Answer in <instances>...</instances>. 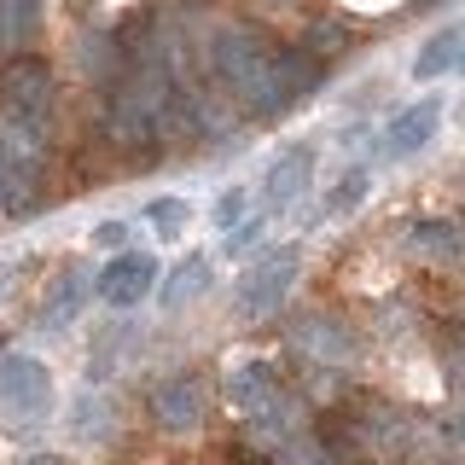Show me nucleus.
Returning a JSON list of instances; mask_svg holds the SVG:
<instances>
[{
    "instance_id": "f257e3e1",
    "label": "nucleus",
    "mask_w": 465,
    "mask_h": 465,
    "mask_svg": "<svg viewBox=\"0 0 465 465\" xmlns=\"http://www.w3.org/2000/svg\"><path fill=\"white\" fill-rule=\"evenodd\" d=\"M203 70L251 123H273L326 82V64L309 47H285L256 24H222L203 41Z\"/></svg>"
},
{
    "instance_id": "f03ea898",
    "label": "nucleus",
    "mask_w": 465,
    "mask_h": 465,
    "mask_svg": "<svg viewBox=\"0 0 465 465\" xmlns=\"http://www.w3.org/2000/svg\"><path fill=\"white\" fill-rule=\"evenodd\" d=\"M0 111L18 123V134L41 140L53 116V64L35 53H12L0 64Z\"/></svg>"
},
{
    "instance_id": "7ed1b4c3",
    "label": "nucleus",
    "mask_w": 465,
    "mask_h": 465,
    "mask_svg": "<svg viewBox=\"0 0 465 465\" xmlns=\"http://www.w3.org/2000/svg\"><path fill=\"white\" fill-rule=\"evenodd\" d=\"M297 273H302V251H297V244L268 251L251 273H244V285H239V314H251V320L273 314V309L285 302V291L297 285Z\"/></svg>"
},
{
    "instance_id": "20e7f679",
    "label": "nucleus",
    "mask_w": 465,
    "mask_h": 465,
    "mask_svg": "<svg viewBox=\"0 0 465 465\" xmlns=\"http://www.w3.org/2000/svg\"><path fill=\"white\" fill-rule=\"evenodd\" d=\"M99 302H111V309H134V302H145L157 291V256L145 251H116L105 268H99Z\"/></svg>"
},
{
    "instance_id": "39448f33",
    "label": "nucleus",
    "mask_w": 465,
    "mask_h": 465,
    "mask_svg": "<svg viewBox=\"0 0 465 465\" xmlns=\"http://www.w3.org/2000/svg\"><path fill=\"white\" fill-rule=\"evenodd\" d=\"M0 401L18 419H41L53 407V372L35 355H6L0 361Z\"/></svg>"
},
{
    "instance_id": "423d86ee",
    "label": "nucleus",
    "mask_w": 465,
    "mask_h": 465,
    "mask_svg": "<svg viewBox=\"0 0 465 465\" xmlns=\"http://www.w3.org/2000/svg\"><path fill=\"white\" fill-rule=\"evenodd\" d=\"M152 419H157V425H163L169 436L198 430V425H203V384H198L193 372L163 378V384L152 390Z\"/></svg>"
},
{
    "instance_id": "0eeeda50",
    "label": "nucleus",
    "mask_w": 465,
    "mask_h": 465,
    "mask_svg": "<svg viewBox=\"0 0 465 465\" xmlns=\"http://www.w3.org/2000/svg\"><path fill=\"white\" fill-rule=\"evenodd\" d=\"M436 128H442V99H413V105H401L396 111V123L384 128V152L390 157H413V152H425V145L436 140Z\"/></svg>"
},
{
    "instance_id": "6e6552de",
    "label": "nucleus",
    "mask_w": 465,
    "mask_h": 465,
    "mask_svg": "<svg viewBox=\"0 0 465 465\" xmlns=\"http://www.w3.org/2000/svg\"><path fill=\"white\" fill-rule=\"evenodd\" d=\"M309 181H314V145H285L273 157L268 181H262V198H268V210H291V203L309 193Z\"/></svg>"
},
{
    "instance_id": "1a4fd4ad",
    "label": "nucleus",
    "mask_w": 465,
    "mask_h": 465,
    "mask_svg": "<svg viewBox=\"0 0 465 465\" xmlns=\"http://www.w3.org/2000/svg\"><path fill=\"white\" fill-rule=\"evenodd\" d=\"M401 244L425 262H465V227L454 215H419V222H407Z\"/></svg>"
},
{
    "instance_id": "9d476101",
    "label": "nucleus",
    "mask_w": 465,
    "mask_h": 465,
    "mask_svg": "<svg viewBox=\"0 0 465 465\" xmlns=\"http://www.w3.org/2000/svg\"><path fill=\"white\" fill-rule=\"evenodd\" d=\"M227 401L251 419L273 413V407H280V372H273L268 361H244V367L227 378Z\"/></svg>"
},
{
    "instance_id": "9b49d317",
    "label": "nucleus",
    "mask_w": 465,
    "mask_h": 465,
    "mask_svg": "<svg viewBox=\"0 0 465 465\" xmlns=\"http://www.w3.org/2000/svg\"><path fill=\"white\" fill-rule=\"evenodd\" d=\"M460 58H465V24H448V29H436L425 47H419L413 76L419 82H436V76H448V70H460Z\"/></svg>"
},
{
    "instance_id": "f8f14e48",
    "label": "nucleus",
    "mask_w": 465,
    "mask_h": 465,
    "mask_svg": "<svg viewBox=\"0 0 465 465\" xmlns=\"http://www.w3.org/2000/svg\"><path fill=\"white\" fill-rule=\"evenodd\" d=\"M203 291H210V256H186V262L169 268V280L157 285V297H163V309H186Z\"/></svg>"
},
{
    "instance_id": "ddd939ff",
    "label": "nucleus",
    "mask_w": 465,
    "mask_h": 465,
    "mask_svg": "<svg viewBox=\"0 0 465 465\" xmlns=\"http://www.w3.org/2000/svg\"><path fill=\"white\" fill-rule=\"evenodd\" d=\"M41 29V0H0V53H29Z\"/></svg>"
},
{
    "instance_id": "4468645a",
    "label": "nucleus",
    "mask_w": 465,
    "mask_h": 465,
    "mask_svg": "<svg viewBox=\"0 0 465 465\" xmlns=\"http://www.w3.org/2000/svg\"><path fill=\"white\" fill-rule=\"evenodd\" d=\"M87 291H94V280H87L82 268H64V273L53 280V297H47V309H41V320H47V326H64V320H76L82 302H87Z\"/></svg>"
},
{
    "instance_id": "2eb2a0df",
    "label": "nucleus",
    "mask_w": 465,
    "mask_h": 465,
    "mask_svg": "<svg viewBox=\"0 0 465 465\" xmlns=\"http://www.w3.org/2000/svg\"><path fill=\"white\" fill-rule=\"evenodd\" d=\"M297 343H302V349H314V355H331V361H343L349 349H355V343L343 338V326H338V320H320V314L297 326Z\"/></svg>"
},
{
    "instance_id": "dca6fc26",
    "label": "nucleus",
    "mask_w": 465,
    "mask_h": 465,
    "mask_svg": "<svg viewBox=\"0 0 465 465\" xmlns=\"http://www.w3.org/2000/svg\"><path fill=\"white\" fill-rule=\"evenodd\" d=\"M372 193V174L367 169H349L338 186L326 193V203H320V215H349V210H361V198Z\"/></svg>"
},
{
    "instance_id": "f3484780",
    "label": "nucleus",
    "mask_w": 465,
    "mask_h": 465,
    "mask_svg": "<svg viewBox=\"0 0 465 465\" xmlns=\"http://www.w3.org/2000/svg\"><path fill=\"white\" fill-rule=\"evenodd\" d=\"M186 215H193V210H186V198H157L152 210H145V222L163 232V239H181V232H186Z\"/></svg>"
},
{
    "instance_id": "a211bd4d",
    "label": "nucleus",
    "mask_w": 465,
    "mask_h": 465,
    "mask_svg": "<svg viewBox=\"0 0 465 465\" xmlns=\"http://www.w3.org/2000/svg\"><path fill=\"white\" fill-rule=\"evenodd\" d=\"M302 47H309L314 58H331V53L349 47V29H343V24H314L309 35H302Z\"/></svg>"
},
{
    "instance_id": "6ab92c4d",
    "label": "nucleus",
    "mask_w": 465,
    "mask_h": 465,
    "mask_svg": "<svg viewBox=\"0 0 465 465\" xmlns=\"http://www.w3.org/2000/svg\"><path fill=\"white\" fill-rule=\"evenodd\" d=\"M244 210H251V193H244V186H232V193H222V198H215V227H222V232H232V227L244 222Z\"/></svg>"
},
{
    "instance_id": "aec40b11",
    "label": "nucleus",
    "mask_w": 465,
    "mask_h": 465,
    "mask_svg": "<svg viewBox=\"0 0 465 465\" xmlns=\"http://www.w3.org/2000/svg\"><path fill=\"white\" fill-rule=\"evenodd\" d=\"M94 244H105V251H116V244H128V227H123V222H105V227H94Z\"/></svg>"
},
{
    "instance_id": "412c9836",
    "label": "nucleus",
    "mask_w": 465,
    "mask_h": 465,
    "mask_svg": "<svg viewBox=\"0 0 465 465\" xmlns=\"http://www.w3.org/2000/svg\"><path fill=\"white\" fill-rule=\"evenodd\" d=\"M18 465H64V460H58V454H24Z\"/></svg>"
},
{
    "instance_id": "4be33fe9",
    "label": "nucleus",
    "mask_w": 465,
    "mask_h": 465,
    "mask_svg": "<svg viewBox=\"0 0 465 465\" xmlns=\"http://www.w3.org/2000/svg\"><path fill=\"white\" fill-rule=\"evenodd\" d=\"M6 157H12V152H6V140H0V181H6Z\"/></svg>"
},
{
    "instance_id": "5701e85b",
    "label": "nucleus",
    "mask_w": 465,
    "mask_h": 465,
    "mask_svg": "<svg viewBox=\"0 0 465 465\" xmlns=\"http://www.w3.org/2000/svg\"><path fill=\"white\" fill-rule=\"evenodd\" d=\"M460 442H465V401H460Z\"/></svg>"
},
{
    "instance_id": "b1692460",
    "label": "nucleus",
    "mask_w": 465,
    "mask_h": 465,
    "mask_svg": "<svg viewBox=\"0 0 465 465\" xmlns=\"http://www.w3.org/2000/svg\"><path fill=\"white\" fill-rule=\"evenodd\" d=\"M0 361H6V326H0Z\"/></svg>"
},
{
    "instance_id": "393cba45",
    "label": "nucleus",
    "mask_w": 465,
    "mask_h": 465,
    "mask_svg": "<svg viewBox=\"0 0 465 465\" xmlns=\"http://www.w3.org/2000/svg\"><path fill=\"white\" fill-rule=\"evenodd\" d=\"M460 378H465V349H460Z\"/></svg>"
},
{
    "instance_id": "a878e982",
    "label": "nucleus",
    "mask_w": 465,
    "mask_h": 465,
    "mask_svg": "<svg viewBox=\"0 0 465 465\" xmlns=\"http://www.w3.org/2000/svg\"><path fill=\"white\" fill-rule=\"evenodd\" d=\"M413 6H436V0H413Z\"/></svg>"
}]
</instances>
